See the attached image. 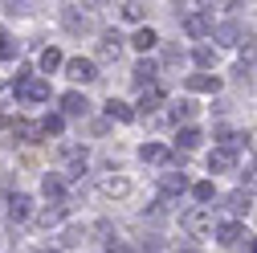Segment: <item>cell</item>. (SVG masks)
Returning a JSON list of instances; mask_svg holds the SVG:
<instances>
[{
    "instance_id": "6da1fadb",
    "label": "cell",
    "mask_w": 257,
    "mask_h": 253,
    "mask_svg": "<svg viewBox=\"0 0 257 253\" xmlns=\"http://www.w3.org/2000/svg\"><path fill=\"white\" fill-rule=\"evenodd\" d=\"M180 225H184L188 237H204V233H212V212L208 208H188L180 216Z\"/></svg>"
},
{
    "instance_id": "7a4b0ae2",
    "label": "cell",
    "mask_w": 257,
    "mask_h": 253,
    "mask_svg": "<svg viewBox=\"0 0 257 253\" xmlns=\"http://www.w3.org/2000/svg\"><path fill=\"white\" fill-rule=\"evenodd\" d=\"M13 90H17V98H21V102H45V98H49V82H45V78L13 82Z\"/></svg>"
},
{
    "instance_id": "3957f363",
    "label": "cell",
    "mask_w": 257,
    "mask_h": 253,
    "mask_svg": "<svg viewBox=\"0 0 257 253\" xmlns=\"http://www.w3.org/2000/svg\"><path fill=\"white\" fill-rule=\"evenodd\" d=\"M184 33L188 37H208L212 33V13H188L184 17Z\"/></svg>"
},
{
    "instance_id": "277c9868",
    "label": "cell",
    "mask_w": 257,
    "mask_h": 253,
    "mask_svg": "<svg viewBox=\"0 0 257 253\" xmlns=\"http://www.w3.org/2000/svg\"><path fill=\"white\" fill-rule=\"evenodd\" d=\"M66 74H70L74 82H94V78H98V70H94L90 57H70V61H66Z\"/></svg>"
},
{
    "instance_id": "5b68a950",
    "label": "cell",
    "mask_w": 257,
    "mask_h": 253,
    "mask_svg": "<svg viewBox=\"0 0 257 253\" xmlns=\"http://www.w3.org/2000/svg\"><path fill=\"white\" fill-rule=\"evenodd\" d=\"M192 94H216L220 90V78L216 74H188V82H184Z\"/></svg>"
},
{
    "instance_id": "8992f818",
    "label": "cell",
    "mask_w": 257,
    "mask_h": 253,
    "mask_svg": "<svg viewBox=\"0 0 257 253\" xmlns=\"http://www.w3.org/2000/svg\"><path fill=\"white\" fill-rule=\"evenodd\" d=\"M86 110H90V102H86V94H61V114H70V118H86Z\"/></svg>"
},
{
    "instance_id": "52a82bcc",
    "label": "cell",
    "mask_w": 257,
    "mask_h": 253,
    "mask_svg": "<svg viewBox=\"0 0 257 253\" xmlns=\"http://www.w3.org/2000/svg\"><path fill=\"white\" fill-rule=\"evenodd\" d=\"M61 160H70V176H82V172H86V147L61 143Z\"/></svg>"
},
{
    "instance_id": "ba28073f",
    "label": "cell",
    "mask_w": 257,
    "mask_h": 253,
    "mask_svg": "<svg viewBox=\"0 0 257 253\" xmlns=\"http://www.w3.org/2000/svg\"><path fill=\"white\" fill-rule=\"evenodd\" d=\"M241 237H245V229L237 225V220H224V225H216V241H220V245L237 249V245H241Z\"/></svg>"
},
{
    "instance_id": "9c48e42d",
    "label": "cell",
    "mask_w": 257,
    "mask_h": 253,
    "mask_svg": "<svg viewBox=\"0 0 257 253\" xmlns=\"http://www.w3.org/2000/svg\"><path fill=\"white\" fill-rule=\"evenodd\" d=\"M29 204H33V200H29L25 192L9 196V220H13V225H25V220H29Z\"/></svg>"
},
{
    "instance_id": "30bf717a",
    "label": "cell",
    "mask_w": 257,
    "mask_h": 253,
    "mask_svg": "<svg viewBox=\"0 0 257 253\" xmlns=\"http://www.w3.org/2000/svg\"><path fill=\"white\" fill-rule=\"evenodd\" d=\"M131 82H135V86L147 94V86L155 82V61H139V66L131 70ZM151 90H155V86H151Z\"/></svg>"
},
{
    "instance_id": "8fae6325",
    "label": "cell",
    "mask_w": 257,
    "mask_h": 253,
    "mask_svg": "<svg viewBox=\"0 0 257 253\" xmlns=\"http://www.w3.org/2000/svg\"><path fill=\"white\" fill-rule=\"evenodd\" d=\"M184 188H188V176H184V172H164V204H168L176 192H184Z\"/></svg>"
},
{
    "instance_id": "7c38bea8",
    "label": "cell",
    "mask_w": 257,
    "mask_h": 253,
    "mask_svg": "<svg viewBox=\"0 0 257 253\" xmlns=\"http://www.w3.org/2000/svg\"><path fill=\"white\" fill-rule=\"evenodd\" d=\"M233 164H237V155L224 151V147H216V151L208 155V168H212V172H233Z\"/></svg>"
},
{
    "instance_id": "4fadbf2b",
    "label": "cell",
    "mask_w": 257,
    "mask_h": 253,
    "mask_svg": "<svg viewBox=\"0 0 257 253\" xmlns=\"http://www.w3.org/2000/svg\"><path fill=\"white\" fill-rule=\"evenodd\" d=\"M118 49H122V37H118V33H106V37L98 41V57H102V61H114Z\"/></svg>"
},
{
    "instance_id": "5bb4252c",
    "label": "cell",
    "mask_w": 257,
    "mask_h": 253,
    "mask_svg": "<svg viewBox=\"0 0 257 253\" xmlns=\"http://www.w3.org/2000/svg\"><path fill=\"white\" fill-rule=\"evenodd\" d=\"M41 192H45L53 204H66V200H61V176H57V172H49V176L41 180Z\"/></svg>"
},
{
    "instance_id": "9a60e30c",
    "label": "cell",
    "mask_w": 257,
    "mask_h": 253,
    "mask_svg": "<svg viewBox=\"0 0 257 253\" xmlns=\"http://www.w3.org/2000/svg\"><path fill=\"white\" fill-rule=\"evenodd\" d=\"M216 37H220L224 45H241V37H245V33H241V25H233V21H224V25L216 29ZM245 41H249V37H245Z\"/></svg>"
},
{
    "instance_id": "2e32d148",
    "label": "cell",
    "mask_w": 257,
    "mask_h": 253,
    "mask_svg": "<svg viewBox=\"0 0 257 253\" xmlns=\"http://www.w3.org/2000/svg\"><path fill=\"white\" fill-rule=\"evenodd\" d=\"M131 45H135L139 53H151V49L159 45V37H155V29H139V33L131 37Z\"/></svg>"
},
{
    "instance_id": "e0dca14e",
    "label": "cell",
    "mask_w": 257,
    "mask_h": 253,
    "mask_svg": "<svg viewBox=\"0 0 257 253\" xmlns=\"http://www.w3.org/2000/svg\"><path fill=\"white\" fill-rule=\"evenodd\" d=\"M200 131H196V126H180V139H176V147H184V151H196L200 147Z\"/></svg>"
},
{
    "instance_id": "ac0fdd59",
    "label": "cell",
    "mask_w": 257,
    "mask_h": 253,
    "mask_svg": "<svg viewBox=\"0 0 257 253\" xmlns=\"http://www.w3.org/2000/svg\"><path fill=\"white\" fill-rule=\"evenodd\" d=\"M131 192V184H126L122 176H106L102 180V196H126Z\"/></svg>"
},
{
    "instance_id": "d6986e66",
    "label": "cell",
    "mask_w": 257,
    "mask_h": 253,
    "mask_svg": "<svg viewBox=\"0 0 257 253\" xmlns=\"http://www.w3.org/2000/svg\"><path fill=\"white\" fill-rule=\"evenodd\" d=\"M139 160H143V164H164L168 151L159 147V143H143V147H139Z\"/></svg>"
},
{
    "instance_id": "ffe728a7",
    "label": "cell",
    "mask_w": 257,
    "mask_h": 253,
    "mask_svg": "<svg viewBox=\"0 0 257 253\" xmlns=\"http://www.w3.org/2000/svg\"><path fill=\"white\" fill-rule=\"evenodd\" d=\"M106 114H110V118H118V122H131V118H135V110L126 106V102H118V98H110V102H106Z\"/></svg>"
},
{
    "instance_id": "44dd1931",
    "label": "cell",
    "mask_w": 257,
    "mask_h": 253,
    "mask_svg": "<svg viewBox=\"0 0 257 253\" xmlns=\"http://www.w3.org/2000/svg\"><path fill=\"white\" fill-rule=\"evenodd\" d=\"M249 70H257V41H245V49H241V74H249Z\"/></svg>"
},
{
    "instance_id": "7402d4cb",
    "label": "cell",
    "mask_w": 257,
    "mask_h": 253,
    "mask_svg": "<svg viewBox=\"0 0 257 253\" xmlns=\"http://www.w3.org/2000/svg\"><path fill=\"white\" fill-rule=\"evenodd\" d=\"M192 114H196V106H192V98H180V102H172V118H176V122H188Z\"/></svg>"
},
{
    "instance_id": "603a6c76",
    "label": "cell",
    "mask_w": 257,
    "mask_h": 253,
    "mask_svg": "<svg viewBox=\"0 0 257 253\" xmlns=\"http://www.w3.org/2000/svg\"><path fill=\"white\" fill-rule=\"evenodd\" d=\"M216 139H220V147H224V151H233V147H241V143H245V135L229 131V126H220V131H216Z\"/></svg>"
},
{
    "instance_id": "cb8c5ba5",
    "label": "cell",
    "mask_w": 257,
    "mask_h": 253,
    "mask_svg": "<svg viewBox=\"0 0 257 253\" xmlns=\"http://www.w3.org/2000/svg\"><path fill=\"white\" fill-rule=\"evenodd\" d=\"M61 220H66V204H53V208L41 212V225H45V229H49V225H61Z\"/></svg>"
},
{
    "instance_id": "d4e9b609",
    "label": "cell",
    "mask_w": 257,
    "mask_h": 253,
    "mask_svg": "<svg viewBox=\"0 0 257 253\" xmlns=\"http://www.w3.org/2000/svg\"><path fill=\"white\" fill-rule=\"evenodd\" d=\"M61 126H66L61 114H45V118H41V135H61Z\"/></svg>"
},
{
    "instance_id": "484cf974",
    "label": "cell",
    "mask_w": 257,
    "mask_h": 253,
    "mask_svg": "<svg viewBox=\"0 0 257 253\" xmlns=\"http://www.w3.org/2000/svg\"><path fill=\"white\" fill-rule=\"evenodd\" d=\"M229 208L241 216L245 208H249V192H245V188H237V192H229Z\"/></svg>"
},
{
    "instance_id": "4316f807",
    "label": "cell",
    "mask_w": 257,
    "mask_h": 253,
    "mask_svg": "<svg viewBox=\"0 0 257 253\" xmlns=\"http://www.w3.org/2000/svg\"><path fill=\"white\" fill-rule=\"evenodd\" d=\"M159 98H164V94H159V90H147L143 98H139V114H151V110L159 106Z\"/></svg>"
},
{
    "instance_id": "83f0119b",
    "label": "cell",
    "mask_w": 257,
    "mask_h": 253,
    "mask_svg": "<svg viewBox=\"0 0 257 253\" xmlns=\"http://www.w3.org/2000/svg\"><path fill=\"white\" fill-rule=\"evenodd\" d=\"M17 49H21V41H13L9 33H0V57H5V61H13V57H17Z\"/></svg>"
},
{
    "instance_id": "f1b7e54d",
    "label": "cell",
    "mask_w": 257,
    "mask_h": 253,
    "mask_svg": "<svg viewBox=\"0 0 257 253\" xmlns=\"http://www.w3.org/2000/svg\"><path fill=\"white\" fill-rule=\"evenodd\" d=\"M57 66H61V53H57V49H53V45H49V49H45V53H41V70H45V74H53V70H57Z\"/></svg>"
},
{
    "instance_id": "f546056e",
    "label": "cell",
    "mask_w": 257,
    "mask_h": 253,
    "mask_svg": "<svg viewBox=\"0 0 257 253\" xmlns=\"http://www.w3.org/2000/svg\"><path fill=\"white\" fill-rule=\"evenodd\" d=\"M192 196H196V200H212V196H216L212 180H200V184H192Z\"/></svg>"
},
{
    "instance_id": "4dcf8cb0",
    "label": "cell",
    "mask_w": 257,
    "mask_h": 253,
    "mask_svg": "<svg viewBox=\"0 0 257 253\" xmlns=\"http://www.w3.org/2000/svg\"><path fill=\"white\" fill-rule=\"evenodd\" d=\"M192 57H196V66H212V61H216V49H208V45H196V53H192Z\"/></svg>"
},
{
    "instance_id": "1f68e13d",
    "label": "cell",
    "mask_w": 257,
    "mask_h": 253,
    "mask_svg": "<svg viewBox=\"0 0 257 253\" xmlns=\"http://www.w3.org/2000/svg\"><path fill=\"white\" fill-rule=\"evenodd\" d=\"M122 17H126V21H143V17H147V9L131 0V5H122Z\"/></svg>"
},
{
    "instance_id": "d6a6232c",
    "label": "cell",
    "mask_w": 257,
    "mask_h": 253,
    "mask_svg": "<svg viewBox=\"0 0 257 253\" xmlns=\"http://www.w3.org/2000/svg\"><path fill=\"white\" fill-rule=\"evenodd\" d=\"M82 237H86V229H82V225H70V229H66V237H61V241H66V245H78Z\"/></svg>"
},
{
    "instance_id": "836d02e7",
    "label": "cell",
    "mask_w": 257,
    "mask_h": 253,
    "mask_svg": "<svg viewBox=\"0 0 257 253\" xmlns=\"http://www.w3.org/2000/svg\"><path fill=\"white\" fill-rule=\"evenodd\" d=\"M102 253H131V245H126V241H106Z\"/></svg>"
},
{
    "instance_id": "e575fe53",
    "label": "cell",
    "mask_w": 257,
    "mask_h": 253,
    "mask_svg": "<svg viewBox=\"0 0 257 253\" xmlns=\"http://www.w3.org/2000/svg\"><path fill=\"white\" fill-rule=\"evenodd\" d=\"M237 253H257V241H253V237H245V241L237 245Z\"/></svg>"
},
{
    "instance_id": "d590c367",
    "label": "cell",
    "mask_w": 257,
    "mask_h": 253,
    "mask_svg": "<svg viewBox=\"0 0 257 253\" xmlns=\"http://www.w3.org/2000/svg\"><path fill=\"white\" fill-rule=\"evenodd\" d=\"M180 253H200V249H192V245H188V249H180Z\"/></svg>"
},
{
    "instance_id": "8d00e7d4",
    "label": "cell",
    "mask_w": 257,
    "mask_h": 253,
    "mask_svg": "<svg viewBox=\"0 0 257 253\" xmlns=\"http://www.w3.org/2000/svg\"><path fill=\"white\" fill-rule=\"evenodd\" d=\"M45 253H61V249H45Z\"/></svg>"
}]
</instances>
